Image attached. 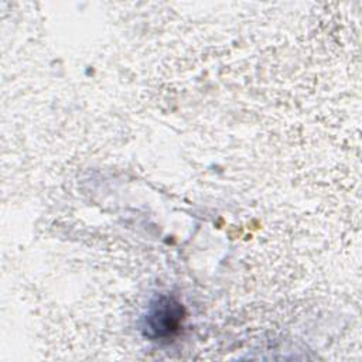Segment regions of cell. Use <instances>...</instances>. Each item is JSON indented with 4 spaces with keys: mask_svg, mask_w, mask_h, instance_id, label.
Masks as SVG:
<instances>
[{
    "mask_svg": "<svg viewBox=\"0 0 362 362\" xmlns=\"http://www.w3.org/2000/svg\"><path fill=\"white\" fill-rule=\"evenodd\" d=\"M182 318V304L171 297H158L154 303H151L144 318L146 335L153 339L170 338L180 329Z\"/></svg>",
    "mask_w": 362,
    "mask_h": 362,
    "instance_id": "obj_1",
    "label": "cell"
}]
</instances>
